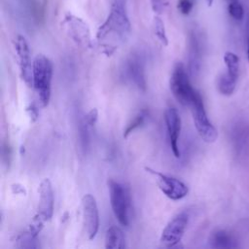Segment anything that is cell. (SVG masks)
<instances>
[{
    "instance_id": "obj_13",
    "label": "cell",
    "mask_w": 249,
    "mask_h": 249,
    "mask_svg": "<svg viewBox=\"0 0 249 249\" xmlns=\"http://www.w3.org/2000/svg\"><path fill=\"white\" fill-rule=\"evenodd\" d=\"M67 29L73 40L84 48L91 46L90 33L88 25L79 18L69 16L65 18Z\"/></svg>"
},
{
    "instance_id": "obj_26",
    "label": "cell",
    "mask_w": 249,
    "mask_h": 249,
    "mask_svg": "<svg viewBox=\"0 0 249 249\" xmlns=\"http://www.w3.org/2000/svg\"><path fill=\"white\" fill-rule=\"evenodd\" d=\"M213 1H214V0H206V3H207L208 6H211L212 3H213Z\"/></svg>"
},
{
    "instance_id": "obj_15",
    "label": "cell",
    "mask_w": 249,
    "mask_h": 249,
    "mask_svg": "<svg viewBox=\"0 0 249 249\" xmlns=\"http://www.w3.org/2000/svg\"><path fill=\"white\" fill-rule=\"evenodd\" d=\"M125 246V238L123 231L116 226L107 229L105 233V248L123 249Z\"/></svg>"
},
{
    "instance_id": "obj_16",
    "label": "cell",
    "mask_w": 249,
    "mask_h": 249,
    "mask_svg": "<svg viewBox=\"0 0 249 249\" xmlns=\"http://www.w3.org/2000/svg\"><path fill=\"white\" fill-rule=\"evenodd\" d=\"M236 80H237V77L233 76L230 72L227 71L226 73H223L219 77L218 83H217V87H218L219 91L224 95L232 94V92L235 89Z\"/></svg>"
},
{
    "instance_id": "obj_5",
    "label": "cell",
    "mask_w": 249,
    "mask_h": 249,
    "mask_svg": "<svg viewBox=\"0 0 249 249\" xmlns=\"http://www.w3.org/2000/svg\"><path fill=\"white\" fill-rule=\"evenodd\" d=\"M190 107L192 108L191 110H192L194 124L198 135L206 143L215 142L218 138V131L207 117V114L204 109L203 100L199 92L196 93Z\"/></svg>"
},
{
    "instance_id": "obj_11",
    "label": "cell",
    "mask_w": 249,
    "mask_h": 249,
    "mask_svg": "<svg viewBox=\"0 0 249 249\" xmlns=\"http://www.w3.org/2000/svg\"><path fill=\"white\" fill-rule=\"evenodd\" d=\"M124 74L125 79L132 83L138 89L146 90L145 63L139 53H133L126 59L124 66Z\"/></svg>"
},
{
    "instance_id": "obj_17",
    "label": "cell",
    "mask_w": 249,
    "mask_h": 249,
    "mask_svg": "<svg viewBox=\"0 0 249 249\" xmlns=\"http://www.w3.org/2000/svg\"><path fill=\"white\" fill-rule=\"evenodd\" d=\"M211 246L214 248H232L235 247V240L226 231H218L210 238Z\"/></svg>"
},
{
    "instance_id": "obj_27",
    "label": "cell",
    "mask_w": 249,
    "mask_h": 249,
    "mask_svg": "<svg viewBox=\"0 0 249 249\" xmlns=\"http://www.w3.org/2000/svg\"><path fill=\"white\" fill-rule=\"evenodd\" d=\"M247 58L249 61V39H248V49H247Z\"/></svg>"
},
{
    "instance_id": "obj_28",
    "label": "cell",
    "mask_w": 249,
    "mask_h": 249,
    "mask_svg": "<svg viewBox=\"0 0 249 249\" xmlns=\"http://www.w3.org/2000/svg\"><path fill=\"white\" fill-rule=\"evenodd\" d=\"M229 1H231H231H237V0H229Z\"/></svg>"
},
{
    "instance_id": "obj_19",
    "label": "cell",
    "mask_w": 249,
    "mask_h": 249,
    "mask_svg": "<svg viewBox=\"0 0 249 249\" xmlns=\"http://www.w3.org/2000/svg\"><path fill=\"white\" fill-rule=\"evenodd\" d=\"M224 61L227 66V71L232 74L233 76H238V69H239V58L238 56L231 53L227 52L224 54Z\"/></svg>"
},
{
    "instance_id": "obj_21",
    "label": "cell",
    "mask_w": 249,
    "mask_h": 249,
    "mask_svg": "<svg viewBox=\"0 0 249 249\" xmlns=\"http://www.w3.org/2000/svg\"><path fill=\"white\" fill-rule=\"evenodd\" d=\"M228 12L230 16L236 19V20H241L244 16V10L241 4L237 1H231L229 6H228Z\"/></svg>"
},
{
    "instance_id": "obj_1",
    "label": "cell",
    "mask_w": 249,
    "mask_h": 249,
    "mask_svg": "<svg viewBox=\"0 0 249 249\" xmlns=\"http://www.w3.org/2000/svg\"><path fill=\"white\" fill-rule=\"evenodd\" d=\"M129 32L130 21L124 0H115L106 20L97 30L96 39L99 43L103 44L108 38L117 42H123L127 38Z\"/></svg>"
},
{
    "instance_id": "obj_6",
    "label": "cell",
    "mask_w": 249,
    "mask_h": 249,
    "mask_svg": "<svg viewBox=\"0 0 249 249\" xmlns=\"http://www.w3.org/2000/svg\"><path fill=\"white\" fill-rule=\"evenodd\" d=\"M145 169L147 172L153 174L156 177L159 189L168 198L172 200H179L184 198L188 195L189 189L187 185L179 179L156 171L151 167H145Z\"/></svg>"
},
{
    "instance_id": "obj_2",
    "label": "cell",
    "mask_w": 249,
    "mask_h": 249,
    "mask_svg": "<svg viewBox=\"0 0 249 249\" xmlns=\"http://www.w3.org/2000/svg\"><path fill=\"white\" fill-rule=\"evenodd\" d=\"M32 87L42 107L48 106L51 99L53 63L44 54H38L32 61Z\"/></svg>"
},
{
    "instance_id": "obj_10",
    "label": "cell",
    "mask_w": 249,
    "mask_h": 249,
    "mask_svg": "<svg viewBox=\"0 0 249 249\" xmlns=\"http://www.w3.org/2000/svg\"><path fill=\"white\" fill-rule=\"evenodd\" d=\"M13 44L18 59L20 77L28 87H32V63L33 62H31V59H30V50H29L28 43L23 36L18 35L14 39Z\"/></svg>"
},
{
    "instance_id": "obj_25",
    "label": "cell",
    "mask_w": 249,
    "mask_h": 249,
    "mask_svg": "<svg viewBox=\"0 0 249 249\" xmlns=\"http://www.w3.org/2000/svg\"><path fill=\"white\" fill-rule=\"evenodd\" d=\"M151 5L155 13H159L161 10V0H151Z\"/></svg>"
},
{
    "instance_id": "obj_8",
    "label": "cell",
    "mask_w": 249,
    "mask_h": 249,
    "mask_svg": "<svg viewBox=\"0 0 249 249\" xmlns=\"http://www.w3.org/2000/svg\"><path fill=\"white\" fill-rule=\"evenodd\" d=\"M39 202L37 206V212L32 219L45 224L50 221L53 215V191L52 183L49 178H45L39 186Z\"/></svg>"
},
{
    "instance_id": "obj_18",
    "label": "cell",
    "mask_w": 249,
    "mask_h": 249,
    "mask_svg": "<svg viewBox=\"0 0 249 249\" xmlns=\"http://www.w3.org/2000/svg\"><path fill=\"white\" fill-rule=\"evenodd\" d=\"M148 117V111L147 110H141L129 123L128 124L126 125V127L124 128V137L126 138L131 132H133L135 129L141 127L145 122H146V119Z\"/></svg>"
},
{
    "instance_id": "obj_14",
    "label": "cell",
    "mask_w": 249,
    "mask_h": 249,
    "mask_svg": "<svg viewBox=\"0 0 249 249\" xmlns=\"http://www.w3.org/2000/svg\"><path fill=\"white\" fill-rule=\"evenodd\" d=\"M200 69V48L198 41L195 35L190 37L189 56H188V72L191 77H196Z\"/></svg>"
},
{
    "instance_id": "obj_7",
    "label": "cell",
    "mask_w": 249,
    "mask_h": 249,
    "mask_svg": "<svg viewBox=\"0 0 249 249\" xmlns=\"http://www.w3.org/2000/svg\"><path fill=\"white\" fill-rule=\"evenodd\" d=\"M189 215L187 212L176 214L164 227L160 235V242L166 247H174L181 240L187 229Z\"/></svg>"
},
{
    "instance_id": "obj_22",
    "label": "cell",
    "mask_w": 249,
    "mask_h": 249,
    "mask_svg": "<svg viewBox=\"0 0 249 249\" xmlns=\"http://www.w3.org/2000/svg\"><path fill=\"white\" fill-rule=\"evenodd\" d=\"M194 2L193 0H179L177 3V8L179 12L183 15H189L193 10Z\"/></svg>"
},
{
    "instance_id": "obj_20",
    "label": "cell",
    "mask_w": 249,
    "mask_h": 249,
    "mask_svg": "<svg viewBox=\"0 0 249 249\" xmlns=\"http://www.w3.org/2000/svg\"><path fill=\"white\" fill-rule=\"evenodd\" d=\"M154 30H155V35L157 36L159 41L163 46H167L168 45V38H167V35H166L164 23L161 20V18H159V17H156L154 18Z\"/></svg>"
},
{
    "instance_id": "obj_12",
    "label": "cell",
    "mask_w": 249,
    "mask_h": 249,
    "mask_svg": "<svg viewBox=\"0 0 249 249\" xmlns=\"http://www.w3.org/2000/svg\"><path fill=\"white\" fill-rule=\"evenodd\" d=\"M164 123L167 130L170 149L175 158L180 157V149L178 145L181 132V118L178 111L174 107H169L164 112Z\"/></svg>"
},
{
    "instance_id": "obj_4",
    "label": "cell",
    "mask_w": 249,
    "mask_h": 249,
    "mask_svg": "<svg viewBox=\"0 0 249 249\" xmlns=\"http://www.w3.org/2000/svg\"><path fill=\"white\" fill-rule=\"evenodd\" d=\"M169 88L176 100L184 106H190L198 92L192 87L190 74L182 62L174 65L169 79Z\"/></svg>"
},
{
    "instance_id": "obj_24",
    "label": "cell",
    "mask_w": 249,
    "mask_h": 249,
    "mask_svg": "<svg viewBox=\"0 0 249 249\" xmlns=\"http://www.w3.org/2000/svg\"><path fill=\"white\" fill-rule=\"evenodd\" d=\"M26 111H27L29 117L31 118V121H32V122H34V121H36V120L38 119L39 111H38V107L36 106L35 103H31V104L27 107Z\"/></svg>"
},
{
    "instance_id": "obj_3",
    "label": "cell",
    "mask_w": 249,
    "mask_h": 249,
    "mask_svg": "<svg viewBox=\"0 0 249 249\" xmlns=\"http://www.w3.org/2000/svg\"><path fill=\"white\" fill-rule=\"evenodd\" d=\"M107 186L113 213L122 226L127 227L132 209L130 192L125 185L113 179L107 181Z\"/></svg>"
},
{
    "instance_id": "obj_9",
    "label": "cell",
    "mask_w": 249,
    "mask_h": 249,
    "mask_svg": "<svg viewBox=\"0 0 249 249\" xmlns=\"http://www.w3.org/2000/svg\"><path fill=\"white\" fill-rule=\"evenodd\" d=\"M83 221L89 239H93L99 229V213L96 200L93 196L87 194L82 198Z\"/></svg>"
},
{
    "instance_id": "obj_23",
    "label": "cell",
    "mask_w": 249,
    "mask_h": 249,
    "mask_svg": "<svg viewBox=\"0 0 249 249\" xmlns=\"http://www.w3.org/2000/svg\"><path fill=\"white\" fill-rule=\"evenodd\" d=\"M98 119V111L96 108H92L90 109L85 116L84 122L89 125V126H92L96 124Z\"/></svg>"
}]
</instances>
